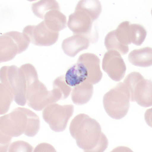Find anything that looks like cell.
<instances>
[{
    "label": "cell",
    "instance_id": "cell-1",
    "mask_svg": "<svg viewBox=\"0 0 152 152\" xmlns=\"http://www.w3.org/2000/svg\"><path fill=\"white\" fill-rule=\"evenodd\" d=\"M40 128V120L37 114L29 109H15L0 118L1 152L7 151L12 138L23 134L34 137Z\"/></svg>",
    "mask_w": 152,
    "mask_h": 152
},
{
    "label": "cell",
    "instance_id": "cell-2",
    "mask_svg": "<svg viewBox=\"0 0 152 152\" xmlns=\"http://www.w3.org/2000/svg\"><path fill=\"white\" fill-rule=\"evenodd\" d=\"M69 132L80 148L86 152H102L109 142L99 123L86 114H80L71 121Z\"/></svg>",
    "mask_w": 152,
    "mask_h": 152
},
{
    "label": "cell",
    "instance_id": "cell-3",
    "mask_svg": "<svg viewBox=\"0 0 152 152\" xmlns=\"http://www.w3.org/2000/svg\"><path fill=\"white\" fill-rule=\"evenodd\" d=\"M102 7L99 1H80L75 12L70 14L67 26L75 35L86 37L95 43L98 36L92 33V24L100 15Z\"/></svg>",
    "mask_w": 152,
    "mask_h": 152
},
{
    "label": "cell",
    "instance_id": "cell-4",
    "mask_svg": "<svg viewBox=\"0 0 152 152\" xmlns=\"http://www.w3.org/2000/svg\"><path fill=\"white\" fill-rule=\"evenodd\" d=\"M130 100V94L128 87L124 83L120 82L104 95V109L113 119H121L129 110Z\"/></svg>",
    "mask_w": 152,
    "mask_h": 152
},
{
    "label": "cell",
    "instance_id": "cell-5",
    "mask_svg": "<svg viewBox=\"0 0 152 152\" xmlns=\"http://www.w3.org/2000/svg\"><path fill=\"white\" fill-rule=\"evenodd\" d=\"M0 79L2 84L12 92L16 103L26 105V99L27 80L25 71L22 66H4L0 71Z\"/></svg>",
    "mask_w": 152,
    "mask_h": 152
},
{
    "label": "cell",
    "instance_id": "cell-6",
    "mask_svg": "<svg viewBox=\"0 0 152 152\" xmlns=\"http://www.w3.org/2000/svg\"><path fill=\"white\" fill-rule=\"evenodd\" d=\"M129 90L130 101L144 107L152 105V81L145 79L140 73H130L124 80Z\"/></svg>",
    "mask_w": 152,
    "mask_h": 152
},
{
    "label": "cell",
    "instance_id": "cell-7",
    "mask_svg": "<svg viewBox=\"0 0 152 152\" xmlns=\"http://www.w3.org/2000/svg\"><path fill=\"white\" fill-rule=\"evenodd\" d=\"M30 40L24 33L9 31L0 37V61H11L28 48Z\"/></svg>",
    "mask_w": 152,
    "mask_h": 152
},
{
    "label": "cell",
    "instance_id": "cell-8",
    "mask_svg": "<svg viewBox=\"0 0 152 152\" xmlns=\"http://www.w3.org/2000/svg\"><path fill=\"white\" fill-rule=\"evenodd\" d=\"M133 43V31L129 22L121 23L115 30L108 33L104 39V45L108 51L116 50L122 55L129 51L128 45Z\"/></svg>",
    "mask_w": 152,
    "mask_h": 152
},
{
    "label": "cell",
    "instance_id": "cell-9",
    "mask_svg": "<svg viewBox=\"0 0 152 152\" xmlns=\"http://www.w3.org/2000/svg\"><path fill=\"white\" fill-rule=\"evenodd\" d=\"M74 111V107L72 104L61 105L54 103L45 107L42 113V117L52 130L60 132L66 129Z\"/></svg>",
    "mask_w": 152,
    "mask_h": 152
},
{
    "label": "cell",
    "instance_id": "cell-10",
    "mask_svg": "<svg viewBox=\"0 0 152 152\" xmlns=\"http://www.w3.org/2000/svg\"><path fill=\"white\" fill-rule=\"evenodd\" d=\"M26 99L29 107L35 111H40L50 104L62 99V97L56 89L49 91L43 83L39 81L31 87Z\"/></svg>",
    "mask_w": 152,
    "mask_h": 152
},
{
    "label": "cell",
    "instance_id": "cell-11",
    "mask_svg": "<svg viewBox=\"0 0 152 152\" xmlns=\"http://www.w3.org/2000/svg\"><path fill=\"white\" fill-rule=\"evenodd\" d=\"M23 33L29 38L34 45L38 46H50L57 41L59 32L50 29L44 21L37 26H28L24 28Z\"/></svg>",
    "mask_w": 152,
    "mask_h": 152
},
{
    "label": "cell",
    "instance_id": "cell-12",
    "mask_svg": "<svg viewBox=\"0 0 152 152\" xmlns=\"http://www.w3.org/2000/svg\"><path fill=\"white\" fill-rule=\"evenodd\" d=\"M102 69L115 81H121L124 77L126 66L119 52L109 50L102 59Z\"/></svg>",
    "mask_w": 152,
    "mask_h": 152
},
{
    "label": "cell",
    "instance_id": "cell-13",
    "mask_svg": "<svg viewBox=\"0 0 152 152\" xmlns=\"http://www.w3.org/2000/svg\"><path fill=\"white\" fill-rule=\"evenodd\" d=\"M78 61L83 62L86 67L88 72L87 81L96 84L100 81L102 77V73L100 70V59L95 54L90 53L82 54Z\"/></svg>",
    "mask_w": 152,
    "mask_h": 152
},
{
    "label": "cell",
    "instance_id": "cell-14",
    "mask_svg": "<svg viewBox=\"0 0 152 152\" xmlns=\"http://www.w3.org/2000/svg\"><path fill=\"white\" fill-rule=\"evenodd\" d=\"M90 43V40L86 37L74 35L64 39L62 41L61 47L66 55L74 57L80 51L88 49Z\"/></svg>",
    "mask_w": 152,
    "mask_h": 152
},
{
    "label": "cell",
    "instance_id": "cell-15",
    "mask_svg": "<svg viewBox=\"0 0 152 152\" xmlns=\"http://www.w3.org/2000/svg\"><path fill=\"white\" fill-rule=\"evenodd\" d=\"M88 78V72L85 64L78 61L76 64L69 67L65 75V80L67 85L75 87L83 82L87 81Z\"/></svg>",
    "mask_w": 152,
    "mask_h": 152
},
{
    "label": "cell",
    "instance_id": "cell-16",
    "mask_svg": "<svg viewBox=\"0 0 152 152\" xmlns=\"http://www.w3.org/2000/svg\"><path fill=\"white\" fill-rule=\"evenodd\" d=\"M94 94V86L89 82L85 81L73 88L71 99L76 105H83L87 104Z\"/></svg>",
    "mask_w": 152,
    "mask_h": 152
},
{
    "label": "cell",
    "instance_id": "cell-17",
    "mask_svg": "<svg viewBox=\"0 0 152 152\" xmlns=\"http://www.w3.org/2000/svg\"><path fill=\"white\" fill-rule=\"evenodd\" d=\"M128 60L132 64L140 67H149L152 64V49L144 47L135 49L129 54Z\"/></svg>",
    "mask_w": 152,
    "mask_h": 152
},
{
    "label": "cell",
    "instance_id": "cell-18",
    "mask_svg": "<svg viewBox=\"0 0 152 152\" xmlns=\"http://www.w3.org/2000/svg\"><path fill=\"white\" fill-rule=\"evenodd\" d=\"M44 19L46 26L53 31L59 32L66 28V15L58 10H52L47 12Z\"/></svg>",
    "mask_w": 152,
    "mask_h": 152
},
{
    "label": "cell",
    "instance_id": "cell-19",
    "mask_svg": "<svg viewBox=\"0 0 152 152\" xmlns=\"http://www.w3.org/2000/svg\"><path fill=\"white\" fill-rule=\"evenodd\" d=\"M32 10L37 17L44 19L47 12L52 10H60V7L57 1L54 0H43L33 4Z\"/></svg>",
    "mask_w": 152,
    "mask_h": 152
},
{
    "label": "cell",
    "instance_id": "cell-20",
    "mask_svg": "<svg viewBox=\"0 0 152 152\" xmlns=\"http://www.w3.org/2000/svg\"><path fill=\"white\" fill-rule=\"evenodd\" d=\"M0 114L3 115L9 110L11 104L14 99V95L2 83L0 84Z\"/></svg>",
    "mask_w": 152,
    "mask_h": 152
},
{
    "label": "cell",
    "instance_id": "cell-21",
    "mask_svg": "<svg viewBox=\"0 0 152 152\" xmlns=\"http://www.w3.org/2000/svg\"><path fill=\"white\" fill-rule=\"evenodd\" d=\"M65 76H61L56 78L53 83V88L58 91L62 96V99L67 98L71 93V87L67 85L65 80Z\"/></svg>",
    "mask_w": 152,
    "mask_h": 152
},
{
    "label": "cell",
    "instance_id": "cell-22",
    "mask_svg": "<svg viewBox=\"0 0 152 152\" xmlns=\"http://www.w3.org/2000/svg\"><path fill=\"white\" fill-rule=\"evenodd\" d=\"M133 31L134 42L133 44L140 46L143 43L147 36V31L143 26L140 24H131Z\"/></svg>",
    "mask_w": 152,
    "mask_h": 152
},
{
    "label": "cell",
    "instance_id": "cell-23",
    "mask_svg": "<svg viewBox=\"0 0 152 152\" xmlns=\"http://www.w3.org/2000/svg\"><path fill=\"white\" fill-rule=\"evenodd\" d=\"M33 148L29 143L23 141L14 142L9 145V152H32Z\"/></svg>",
    "mask_w": 152,
    "mask_h": 152
},
{
    "label": "cell",
    "instance_id": "cell-24",
    "mask_svg": "<svg viewBox=\"0 0 152 152\" xmlns=\"http://www.w3.org/2000/svg\"><path fill=\"white\" fill-rule=\"evenodd\" d=\"M56 152L54 148L48 143H41L35 148L34 152Z\"/></svg>",
    "mask_w": 152,
    "mask_h": 152
}]
</instances>
